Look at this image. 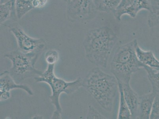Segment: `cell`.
Instances as JSON below:
<instances>
[{"label":"cell","instance_id":"cell-24","mask_svg":"<svg viewBox=\"0 0 159 119\" xmlns=\"http://www.w3.org/2000/svg\"><path fill=\"white\" fill-rule=\"evenodd\" d=\"M157 3V5H159V0H152Z\"/></svg>","mask_w":159,"mask_h":119},{"label":"cell","instance_id":"cell-6","mask_svg":"<svg viewBox=\"0 0 159 119\" xmlns=\"http://www.w3.org/2000/svg\"><path fill=\"white\" fill-rule=\"evenodd\" d=\"M66 16L71 22H84L93 19L98 11L93 0H67Z\"/></svg>","mask_w":159,"mask_h":119},{"label":"cell","instance_id":"cell-2","mask_svg":"<svg viewBox=\"0 0 159 119\" xmlns=\"http://www.w3.org/2000/svg\"><path fill=\"white\" fill-rule=\"evenodd\" d=\"M82 87L102 108L109 112L112 111L119 91L118 80L114 75L105 73L99 68H94L83 79Z\"/></svg>","mask_w":159,"mask_h":119},{"label":"cell","instance_id":"cell-19","mask_svg":"<svg viewBox=\"0 0 159 119\" xmlns=\"http://www.w3.org/2000/svg\"><path fill=\"white\" fill-rule=\"evenodd\" d=\"M59 54L55 49H50L48 50L45 55V59L48 65H55L58 61Z\"/></svg>","mask_w":159,"mask_h":119},{"label":"cell","instance_id":"cell-18","mask_svg":"<svg viewBox=\"0 0 159 119\" xmlns=\"http://www.w3.org/2000/svg\"><path fill=\"white\" fill-rule=\"evenodd\" d=\"M148 26L154 27L159 26V5H152L147 20Z\"/></svg>","mask_w":159,"mask_h":119},{"label":"cell","instance_id":"cell-5","mask_svg":"<svg viewBox=\"0 0 159 119\" xmlns=\"http://www.w3.org/2000/svg\"><path fill=\"white\" fill-rule=\"evenodd\" d=\"M40 55L27 54L17 49L4 55V57L9 59L12 63L8 72L17 83H20L27 78H34L42 75L43 72L35 68L36 62Z\"/></svg>","mask_w":159,"mask_h":119},{"label":"cell","instance_id":"cell-21","mask_svg":"<svg viewBox=\"0 0 159 119\" xmlns=\"http://www.w3.org/2000/svg\"><path fill=\"white\" fill-rule=\"evenodd\" d=\"M150 119H159V93H155Z\"/></svg>","mask_w":159,"mask_h":119},{"label":"cell","instance_id":"cell-8","mask_svg":"<svg viewBox=\"0 0 159 119\" xmlns=\"http://www.w3.org/2000/svg\"><path fill=\"white\" fill-rule=\"evenodd\" d=\"M152 0H121L119 5L113 11L117 21H120L124 15L135 18L140 11L147 10L150 12L152 8Z\"/></svg>","mask_w":159,"mask_h":119},{"label":"cell","instance_id":"cell-23","mask_svg":"<svg viewBox=\"0 0 159 119\" xmlns=\"http://www.w3.org/2000/svg\"><path fill=\"white\" fill-rule=\"evenodd\" d=\"M10 1V0H0V3H4L8 2V1Z\"/></svg>","mask_w":159,"mask_h":119},{"label":"cell","instance_id":"cell-13","mask_svg":"<svg viewBox=\"0 0 159 119\" xmlns=\"http://www.w3.org/2000/svg\"><path fill=\"white\" fill-rule=\"evenodd\" d=\"M11 18L18 19L16 13L15 0L1 4L0 5V22L1 24Z\"/></svg>","mask_w":159,"mask_h":119},{"label":"cell","instance_id":"cell-4","mask_svg":"<svg viewBox=\"0 0 159 119\" xmlns=\"http://www.w3.org/2000/svg\"><path fill=\"white\" fill-rule=\"evenodd\" d=\"M55 65H48L47 69L40 76L34 78L37 83H45L50 86L52 90V95L50 97V101L55 108L52 119L61 118L62 109L60 98L61 95L66 93L71 95L82 87L83 79L79 77L72 82H66L56 76L54 73Z\"/></svg>","mask_w":159,"mask_h":119},{"label":"cell","instance_id":"cell-1","mask_svg":"<svg viewBox=\"0 0 159 119\" xmlns=\"http://www.w3.org/2000/svg\"><path fill=\"white\" fill-rule=\"evenodd\" d=\"M118 40L115 32L108 26L89 30L83 43L86 59L92 64L105 69Z\"/></svg>","mask_w":159,"mask_h":119},{"label":"cell","instance_id":"cell-9","mask_svg":"<svg viewBox=\"0 0 159 119\" xmlns=\"http://www.w3.org/2000/svg\"><path fill=\"white\" fill-rule=\"evenodd\" d=\"M14 89H21L26 92L29 96H33V92L27 85L17 83L11 77L8 71L1 74L0 78V95L1 102L6 101L11 97V91Z\"/></svg>","mask_w":159,"mask_h":119},{"label":"cell","instance_id":"cell-20","mask_svg":"<svg viewBox=\"0 0 159 119\" xmlns=\"http://www.w3.org/2000/svg\"><path fill=\"white\" fill-rule=\"evenodd\" d=\"M87 119H107L106 117L101 114L93 106L90 105L89 107V110L86 117Z\"/></svg>","mask_w":159,"mask_h":119},{"label":"cell","instance_id":"cell-22","mask_svg":"<svg viewBox=\"0 0 159 119\" xmlns=\"http://www.w3.org/2000/svg\"><path fill=\"white\" fill-rule=\"evenodd\" d=\"M48 0H33V7L34 8H42L47 5Z\"/></svg>","mask_w":159,"mask_h":119},{"label":"cell","instance_id":"cell-16","mask_svg":"<svg viewBox=\"0 0 159 119\" xmlns=\"http://www.w3.org/2000/svg\"><path fill=\"white\" fill-rule=\"evenodd\" d=\"M121 0H93L98 11L108 13L115 10Z\"/></svg>","mask_w":159,"mask_h":119},{"label":"cell","instance_id":"cell-7","mask_svg":"<svg viewBox=\"0 0 159 119\" xmlns=\"http://www.w3.org/2000/svg\"><path fill=\"white\" fill-rule=\"evenodd\" d=\"M8 27L16 40L18 49L23 53L40 55L45 47L46 43L44 39L30 37L17 23H12Z\"/></svg>","mask_w":159,"mask_h":119},{"label":"cell","instance_id":"cell-17","mask_svg":"<svg viewBox=\"0 0 159 119\" xmlns=\"http://www.w3.org/2000/svg\"><path fill=\"white\" fill-rule=\"evenodd\" d=\"M144 69L147 72L153 92L159 93V69H152L146 65H144Z\"/></svg>","mask_w":159,"mask_h":119},{"label":"cell","instance_id":"cell-25","mask_svg":"<svg viewBox=\"0 0 159 119\" xmlns=\"http://www.w3.org/2000/svg\"><path fill=\"white\" fill-rule=\"evenodd\" d=\"M62 1H66H66H67V0H62Z\"/></svg>","mask_w":159,"mask_h":119},{"label":"cell","instance_id":"cell-14","mask_svg":"<svg viewBox=\"0 0 159 119\" xmlns=\"http://www.w3.org/2000/svg\"><path fill=\"white\" fill-rule=\"evenodd\" d=\"M120 95L119 110L118 118L119 119H131L130 110L124 97L122 84L118 82Z\"/></svg>","mask_w":159,"mask_h":119},{"label":"cell","instance_id":"cell-12","mask_svg":"<svg viewBox=\"0 0 159 119\" xmlns=\"http://www.w3.org/2000/svg\"><path fill=\"white\" fill-rule=\"evenodd\" d=\"M137 57L142 63L155 69H159V60L151 50H144L139 44L136 47Z\"/></svg>","mask_w":159,"mask_h":119},{"label":"cell","instance_id":"cell-11","mask_svg":"<svg viewBox=\"0 0 159 119\" xmlns=\"http://www.w3.org/2000/svg\"><path fill=\"white\" fill-rule=\"evenodd\" d=\"M121 84L125 101L131 111V119H137L139 97L131 88L130 83Z\"/></svg>","mask_w":159,"mask_h":119},{"label":"cell","instance_id":"cell-15","mask_svg":"<svg viewBox=\"0 0 159 119\" xmlns=\"http://www.w3.org/2000/svg\"><path fill=\"white\" fill-rule=\"evenodd\" d=\"M33 0H15L16 13L18 20L21 19L26 14L34 8Z\"/></svg>","mask_w":159,"mask_h":119},{"label":"cell","instance_id":"cell-10","mask_svg":"<svg viewBox=\"0 0 159 119\" xmlns=\"http://www.w3.org/2000/svg\"><path fill=\"white\" fill-rule=\"evenodd\" d=\"M155 95V93L152 91L139 97L137 119H150Z\"/></svg>","mask_w":159,"mask_h":119},{"label":"cell","instance_id":"cell-3","mask_svg":"<svg viewBox=\"0 0 159 119\" xmlns=\"http://www.w3.org/2000/svg\"><path fill=\"white\" fill-rule=\"evenodd\" d=\"M136 39L119 46L116 50L111 63V71L121 84L130 83L133 74L144 69V65L137 57Z\"/></svg>","mask_w":159,"mask_h":119}]
</instances>
